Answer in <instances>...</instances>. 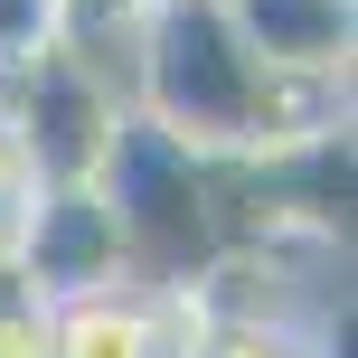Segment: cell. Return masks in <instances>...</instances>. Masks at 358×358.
Returning <instances> with one entry per match:
<instances>
[{
	"label": "cell",
	"mask_w": 358,
	"mask_h": 358,
	"mask_svg": "<svg viewBox=\"0 0 358 358\" xmlns=\"http://www.w3.org/2000/svg\"><path fill=\"white\" fill-rule=\"evenodd\" d=\"M0 104H10L19 161H29V189H85L104 170L113 132H123V85H104L94 66H76L66 48L29 57L19 76H0Z\"/></svg>",
	"instance_id": "3"
},
{
	"label": "cell",
	"mask_w": 358,
	"mask_h": 358,
	"mask_svg": "<svg viewBox=\"0 0 358 358\" xmlns=\"http://www.w3.org/2000/svg\"><path fill=\"white\" fill-rule=\"evenodd\" d=\"M48 48H57V0H0V76H19Z\"/></svg>",
	"instance_id": "9"
},
{
	"label": "cell",
	"mask_w": 358,
	"mask_h": 358,
	"mask_svg": "<svg viewBox=\"0 0 358 358\" xmlns=\"http://www.w3.org/2000/svg\"><path fill=\"white\" fill-rule=\"evenodd\" d=\"M227 19H236V38H245L273 76L349 85V38H358L349 0H227Z\"/></svg>",
	"instance_id": "5"
},
{
	"label": "cell",
	"mask_w": 358,
	"mask_h": 358,
	"mask_svg": "<svg viewBox=\"0 0 358 358\" xmlns=\"http://www.w3.org/2000/svg\"><path fill=\"white\" fill-rule=\"evenodd\" d=\"M0 255L10 273L38 292V302H76V292H104V283H132L123 264V236H113V208L104 189H29L10 217H0Z\"/></svg>",
	"instance_id": "4"
},
{
	"label": "cell",
	"mask_w": 358,
	"mask_h": 358,
	"mask_svg": "<svg viewBox=\"0 0 358 358\" xmlns=\"http://www.w3.org/2000/svg\"><path fill=\"white\" fill-rule=\"evenodd\" d=\"M198 358H330V340L302 330L292 311H208Z\"/></svg>",
	"instance_id": "7"
},
{
	"label": "cell",
	"mask_w": 358,
	"mask_h": 358,
	"mask_svg": "<svg viewBox=\"0 0 358 358\" xmlns=\"http://www.w3.org/2000/svg\"><path fill=\"white\" fill-rule=\"evenodd\" d=\"M94 189H104V208H113V236H123L132 283H198V273L236 245V236H227V208H217L227 161L179 151L170 132L142 123V113H123V132H113Z\"/></svg>",
	"instance_id": "2"
},
{
	"label": "cell",
	"mask_w": 358,
	"mask_h": 358,
	"mask_svg": "<svg viewBox=\"0 0 358 358\" xmlns=\"http://www.w3.org/2000/svg\"><path fill=\"white\" fill-rule=\"evenodd\" d=\"M29 198V161H19V132H10V104H0V217Z\"/></svg>",
	"instance_id": "10"
},
{
	"label": "cell",
	"mask_w": 358,
	"mask_h": 358,
	"mask_svg": "<svg viewBox=\"0 0 358 358\" xmlns=\"http://www.w3.org/2000/svg\"><path fill=\"white\" fill-rule=\"evenodd\" d=\"M48 358H161L142 283H104V292H76V302H48Z\"/></svg>",
	"instance_id": "6"
},
{
	"label": "cell",
	"mask_w": 358,
	"mask_h": 358,
	"mask_svg": "<svg viewBox=\"0 0 358 358\" xmlns=\"http://www.w3.org/2000/svg\"><path fill=\"white\" fill-rule=\"evenodd\" d=\"M340 94L349 85H302L273 76L264 57L236 38L227 0H161L132 48V85L123 104L151 132H170L198 161H273V151L340 132Z\"/></svg>",
	"instance_id": "1"
},
{
	"label": "cell",
	"mask_w": 358,
	"mask_h": 358,
	"mask_svg": "<svg viewBox=\"0 0 358 358\" xmlns=\"http://www.w3.org/2000/svg\"><path fill=\"white\" fill-rule=\"evenodd\" d=\"M0 358H48V302L10 273V255H0Z\"/></svg>",
	"instance_id": "8"
}]
</instances>
